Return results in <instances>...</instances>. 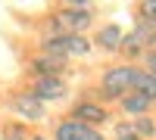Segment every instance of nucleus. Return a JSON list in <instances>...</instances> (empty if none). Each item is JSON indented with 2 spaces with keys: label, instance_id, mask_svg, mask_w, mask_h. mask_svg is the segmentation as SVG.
<instances>
[{
  "label": "nucleus",
  "instance_id": "f257e3e1",
  "mask_svg": "<svg viewBox=\"0 0 156 140\" xmlns=\"http://www.w3.org/2000/svg\"><path fill=\"white\" fill-rule=\"evenodd\" d=\"M137 66L131 62H115V66H106L100 75L97 90L90 94L87 100H97V103H119L125 94L134 90V78H137Z\"/></svg>",
  "mask_w": 156,
  "mask_h": 140
},
{
  "label": "nucleus",
  "instance_id": "f03ea898",
  "mask_svg": "<svg viewBox=\"0 0 156 140\" xmlns=\"http://www.w3.org/2000/svg\"><path fill=\"white\" fill-rule=\"evenodd\" d=\"M90 50H94V41L87 34H44V41H41V53L62 59V62L84 59L90 56Z\"/></svg>",
  "mask_w": 156,
  "mask_h": 140
},
{
  "label": "nucleus",
  "instance_id": "7ed1b4c3",
  "mask_svg": "<svg viewBox=\"0 0 156 140\" xmlns=\"http://www.w3.org/2000/svg\"><path fill=\"white\" fill-rule=\"evenodd\" d=\"M94 25V9H69L62 6L50 16V31L47 34H84Z\"/></svg>",
  "mask_w": 156,
  "mask_h": 140
},
{
  "label": "nucleus",
  "instance_id": "20e7f679",
  "mask_svg": "<svg viewBox=\"0 0 156 140\" xmlns=\"http://www.w3.org/2000/svg\"><path fill=\"white\" fill-rule=\"evenodd\" d=\"M9 109H12V115H16L19 121H28V125H37V121L47 118V106H44L31 90H19V94H12Z\"/></svg>",
  "mask_w": 156,
  "mask_h": 140
},
{
  "label": "nucleus",
  "instance_id": "39448f33",
  "mask_svg": "<svg viewBox=\"0 0 156 140\" xmlns=\"http://www.w3.org/2000/svg\"><path fill=\"white\" fill-rule=\"evenodd\" d=\"M69 118L87 125V128H103L112 115H109V109L103 103H97V100H78V103L72 106V112H69Z\"/></svg>",
  "mask_w": 156,
  "mask_h": 140
},
{
  "label": "nucleus",
  "instance_id": "423d86ee",
  "mask_svg": "<svg viewBox=\"0 0 156 140\" xmlns=\"http://www.w3.org/2000/svg\"><path fill=\"white\" fill-rule=\"evenodd\" d=\"M28 90L41 100L44 106H50V103H59V100L69 97V81H66V75H56V78H34V84Z\"/></svg>",
  "mask_w": 156,
  "mask_h": 140
},
{
  "label": "nucleus",
  "instance_id": "0eeeda50",
  "mask_svg": "<svg viewBox=\"0 0 156 140\" xmlns=\"http://www.w3.org/2000/svg\"><path fill=\"white\" fill-rule=\"evenodd\" d=\"M53 140H106V137H103L100 128H87V125H81V121L62 118L53 128Z\"/></svg>",
  "mask_w": 156,
  "mask_h": 140
},
{
  "label": "nucleus",
  "instance_id": "6e6552de",
  "mask_svg": "<svg viewBox=\"0 0 156 140\" xmlns=\"http://www.w3.org/2000/svg\"><path fill=\"white\" fill-rule=\"evenodd\" d=\"M125 41V28L119 22H106L94 31V50H103V53H119Z\"/></svg>",
  "mask_w": 156,
  "mask_h": 140
},
{
  "label": "nucleus",
  "instance_id": "1a4fd4ad",
  "mask_svg": "<svg viewBox=\"0 0 156 140\" xmlns=\"http://www.w3.org/2000/svg\"><path fill=\"white\" fill-rule=\"evenodd\" d=\"M28 72L34 75V78H56V75H66V62L41 53V56H34L28 62Z\"/></svg>",
  "mask_w": 156,
  "mask_h": 140
},
{
  "label": "nucleus",
  "instance_id": "9d476101",
  "mask_svg": "<svg viewBox=\"0 0 156 140\" xmlns=\"http://www.w3.org/2000/svg\"><path fill=\"white\" fill-rule=\"evenodd\" d=\"M119 109L125 112V115L128 118H140V115H150V109H153V103H150V100H144V97H140V94H125L122 100H119Z\"/></svg>",
  "mask_w": 156,
  "mask_h": 140
},
{
  "label": "nucleus",
  "instance_id": "9b49d317",
  "mask_svg": "<svg viewBox=\"0 0 156 140\" xmlns=\"http://www.w3.org/2000/svg\"><path fill=\"white\" fill-rule=\"evenodd\" d=\"M134 94H140L144 100L156 103V78H153L150 72H144V69L137 72V78H134Z\"/></svg>",
  "mask_w": 156,
  "mask_h": 140
},
{
  "label": "nucleus",
  "instance_id": "f8f14e48",
  "mask_svg": "<svg viewBox=\"0 0 156 140\" xmlns=\"http://www.w3.org/2000/svg\"><path fill=\"white\" fill-rule=\"evenodd\" d=\"M131 31L140 37V44H144L147 50H156V22H144V19H137Z\"/></svg>",
  "mask_w": 156,
  "mask_h": 140
},
{
  "label": "nucleus",
  "instance_id": "ddd939ff",
  "mask_svg": "<svg viewBox=\"0 0 156 140\" xmlns=\"http://www.w3.org/2000/svg\"><path fill=\"white\" fill-rule=\"evenodd\" d=\"M0 140H31V134L22 121H6L3 131H0Z\"/></svg>",
  "mask_w": 156,
  "mask_h": 140
},
{
  "label": "nucleus",
  "instance_id": "4468645a",
  "mask_svg": "<svg viewBox=\"0 0 156 140\" xmlns=\"http://www.w3.org/2000/svg\"><path fill=\"white\" fill-rule=\"evenodd\" d=\"M134 125V131L140 134V140H153L156 137V121L150 118V115H140V118H128Z\"/></svg>",
  "mask_w": 156,
  "mask_h": 140
},
{
  "label": "nucleus",
  "instance_id": "2eb2a0df",
  "mask_svg": "<svg viewBox=\"0 0 156 140\" xmlns=\"http://www.w3.org/2000/svg\"><path fill=\"white\" fill-rule=\"evenodd\" d=\"M112 137H115V140H140V134L134 131V125H131V121H115Z\"/></svg>",
  "mask_w": 156,
  "mask_h": 140
},
{
  "label": "nucleus",
  "instance_id": "dca6fc26",
  "mask_svg": "<svg viewBox=\"0 0 156 140\" xmlns=\"http://www.w3.org/2000/svg\"><path fill=\"white\" fill-rule=\"evenodd\" d=\"M137 19L156 22V0H140V6H137Z\"/></svg>",
  "mask_w": 156,
  "mask_h": 140
},
{
  "label": "nucleus",
  "instance_id": "f3484780",
  "mask_svg": "<svg viewBox=\"0 0 156 140\" xmlns=\"http://www.w3.org/2000/svg\"><path fill=\"white\" fill-rule=\"evenodd\" d=\"M144 72H150L156 78V50H147L144 53Z\"/></svg>",
  "mask_w": 156,
  "mask_h": 140
},
{
  "label": "nucleus",
  "instance_id": "a211bd4d",
  "mask_svg": "<svg viewBox=\"0 0 156 140\" xmlns=\"http://www.w3.org/2000/svg\"><path fill=\"white\" fill-rule=\"evenodd\" d=\"M62 6H69V9H87L90 6V0H59Z\"/></svg>",
  "mask_w": 156,
  "mask_h": 140
},
{
  "label": "nucleus",
  "instance_id": "6ab92c4d",
  "mask_svg": "<svg viewBox=\"0 0 156 140\" xmlns=\"http://www.w3.org/2000/svg\"><path fill=\"white\" fill-rule=\"evenodd\" d=\"M31 140H47V137L44 134H31Z\"/></svg>",
  "mask_w": 156,
  "mask_h": 140
}]
</instances>
